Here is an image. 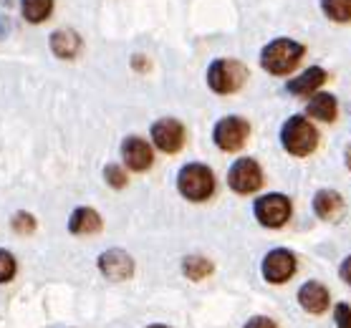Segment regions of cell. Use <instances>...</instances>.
<instances>
[{
	"label": "cell",
	"mask_w": 351,
	"mask_h": 328,
	"mask_svg": "<svg viewBox=\"0 0 351 328\" xmlns=\"http://www.w3.org/2000/svg\"><path fill=\"white\" fill-rule=\"evenodd\" d=\"M16 270H18L16 257L10 255L8 250H0V283H8V280H13Z\"/></svg>",
	"instance_id": "44dd1931"
},
{
	"label": "cell",
	"mask_w": 351,
	"mask_h": 328,
	"mask_svg": "<svg viewBox=\"0 0 351 328\" xmlns=\"http://www.w3.org/2000/svg\"><path fill=\"white\" fill-rule=\"evenodd\" d=\"M321 10L334 23H351V0H321Z\"/></svg>",
	"instance_id": "d6986e66"
},
{
	"label": "cell",
	"mask_w": 351,
	"mask_h": 328,
	"mask_svg": "<svg viewBox=\"0 0 351 328\" xmlns=\"http://www.w3.org/2000/svg\"><path fill=\"white\" fill-rule=\"evenodd\" d=\"M51 51L58 58H73L81 51V38L79 33L71 28H61V31L51 33Z\"/></svg>",
	"instance_id": "2e32d148"
},
{
	"label": "cell",
	"mask_w": 351,
	"mask_h": 328,
	"mask_svg": "<svg viewBox=\"0 0 351 328\" xmlns=\"http://www.w3.org/2000/svg\"><path fill=\"white\" fill-rule=\"evenodd\" d=\"M152 142L157 149L175 154L184 142V129L177 119H160L152 124Z\"/></svg>",
	"instance_id": "9c48e42d"
},
{
	"label": "cell",
	"mask_w": 351,
	"mask_h": 328,
	"mask_svg": "<svg viewBox=\"0 0 351 328\" xmlns=\"http://www.w3.org/2000/svg\"><path fill=\"white\" fill-rule=\"evenodd\" d=\"M245 328H278V326H276L268 316H253V318L245 323Z\"/></svg>",
	"instance_id": "d4e9b609"
},
{
	"label": "cell",
	"mask_w": 351,
	"mask_h": 328,
	"mask_svg": "<svg viewBox=\"0 0 351 328\" xmlns=\"http://www.w3.org/2000/svg\"><path fill=\"white\" fill-rule=\"evenodd\" d=\"M5 28H8V18H0V38L5 36Z\"/></svg>",
	"instance_id": "83f0119b"
},
{
	"label": "cell",
	"mask_w": 351,
	"mask_h": 328,
	"mask_svg": "<svg viewBox=\"0 0 351 328\" xmlns=\"http://www.w3.org/2000/svg\"><path fill=\"white\" fill-rule=\"evenodd\" d=\"M21 8L28 23H43L53 10V0H21Z\"/></svg>",
	"instance_id": "ac0fdd59"
},
{
	"label": "cell",
	"mask_w": 351,
	"mask_h": 328,
	"mask_svg": "<svg viewBox=\"0 0 351 328\" xmlns=\"http://www.w3.org/2000/svg\"><path fill=\"white\" fill-rule=\"evenodd\" d=\"M295 268H298V263H295L293 253L286 248H276L263 257L261 273H263V278L268 280V283L280 286V283H288V280L293 278Z\"/></svg>",
	"instance_id": "52a82bcc"
},
{
	"label": "cell",
	"mask_w": 351,
	"mask_h": 328,
	"mask_svg": "<svg viewBox=\"0 0 351 328\" xmlns=\"http://www.w3.org/2000/svg\"><path fill=\"white\" fill-rule=\"evenodd\" d=\"M306 114L316 121H324V124H331L339 114V104H336V97L328 94V91H316L311 99H308V106H306Z\"/></svg>",
	"instance_id": "9a60e30c"
},
{
	"label": "cell",
	"mask_w": 351,
	"mask_h": 328,
	"mask_svg": "<svg viewBox=\"0 0 351 328\" xmlns=\"http://www.w3.org/2000/svg\"><path fill=\"white\" fill-rule=\"evenodd\" d=\"M298 305L311 316H319L328 308V290L319 280H308L298 288Z\"/></svg>",
	"instance_id": "4fadbf2b"
},
{
	"label": "cell",
	"mask_w": 351,
	"mask_h": 328,
	"mask_svg": "<svg viewBox=\"0 0 351 328\" xmlns=\"http://www.w3.org/2000/svg\"><path fill=\"white\" fill-rule=\"evenodd\" d=\"M324 84H326V71L321 66H308L304 73L288 81V91L293 97H313L316 91H321Z\"/></svg>",
	"instance_id": "5bb4252c"
},
{
	"label": "cell",
	"mask_w": 351,
	"mask_h": 328,
	"mask_svg": "<svg viewBox=\"0 0 351 328\" xmlns=\"http://www.w3.org/2000/svg\"><path fill=\"white\" fill-rule=\"evenodd\" d=\"M247 79V68L232 58H217L208 68V86L215 94H235Z\"/></svg>",
	"instance_id": "277c9868"
},
{
	"label": "cell",
	"mask_w": 351,
	"mask_h": 328,
	"mask_svg": "<svg viewBox=\"0 0 351 328\" xmlns=\"http://www.w3.org/2000/svg\"><path fill=\"white\" fill-rule=\"evenodd\" d=\"M343 197L336 190H319L313 194V212L324 223H339L343 217Z\"/></svg>",
	"instance_id": "7c38bea8"
},
{
	"label": "cell",
	"mask_w": 351,
	"mask_h": 328,
	"mask_svg": "<svg viewBox=\"0 0 351 328\" xmlns=\"http://www.w3.org/2000/svg\"><path fill=\"white\" fill-rule=\"evenodd\" d=\"M280 144L291 157H308L319 147V131L306 116L295 114L288 116L280 127Z\"/></svg>",
	"instance_id": "6da1fadb"
},
{
	"label": "cell",
	"mask_w": 351,
	"mask_h": 328,
	"mask_svg": "<svg viewBox=\"0 0 351 328\" xmlns=\"http://www.w3.org/2000/svg\"><path fill=\"white\" fill-rule=\"evenodd\" d=\"M339 278H341L343 283H346V286L351 288V255L343 257V263L339 265Z\"/></svg>",
	"instance_id": "484cf974"
},
{
	"label": "cell",
	"mask_w": 351,
	"mask_h": 328,
	"mask_svg": "<svg viewBox=\"0 0 351 328\" xmlns=\"http://www.w3.org/2000/svg\"><path fill=\"white\" fill-rule=\"evenodd\" d=\"M306 49L293 38H276L271 40L263 51H261V66L273 76H283V73L293 71L301 64Z\"/></svg>",
	"instance_id": "7a4b0ae2"
},
{
	"label": "cell",
	"mask_w": 351,
	"mask_h": 328,
	"mask_svg": "<svg viewBox=\"0 0 351 328\" xmlns=\"http://www.w3.org/2000/svg\"><path fill=\"white\" fill-rule=\"evenodd\" d=\"M104 179L109 187H114V190H121V187L127 184V175H124V169H121L119 164H106Z\"/></svg>",
	"instance_id": "7402d4cb"
},
{
	"label": "cell",
	"mask_w": 351,
	"mask_h": 328,
	"mask_svg": "<svg viewBox=\"0 0 351 328\" xmlns=\"http://www.w3.org/2000/svg\"><path fill=\"white\" fill-rule=\"evenodd\" d=\"M99 270L104 273L109 280H127L134 273V260L129 257L127 250L112 248L99 255Z\"/></svg>",
	"instance_id": "30bf717a"
},
{
	"label": "cell",
	"mask_w": 351,
	"mask_h": 328,
	"mask_svg": "<svg viewBox=\"0 0 351 328\" xmlns=\"http://www.w3.org/2000/svg\"><path fill=\"white\" fill-rule=\"evenodd\" d=\"M121 160H124V164H127L129 169L144 172V169L152 167L154 152L142 136H127V139L121 142Z\"/></svg>",
	"instance_id": "8fae6325"
},
{
	"label": "cell",
	"mask_w": 351,
	"mask_h": 328,
	"mask_svg": "<svg viewBox=\"0 0 351 328\" xmlns=\"http://www.w3.org/2000/svg\"><path fill=\"white\" fill-rule=\"evenodd\" d=\"M182 273L187 275V278L199 280V278H205V275H210V273H213V263H210V260H205V257H197V255L184 257Z\"/></svg>",
	"instance_id": "ffe728a7"
},
{
	"label": "cell",
	"mask_w": 351,
	"mask_h": 328,
	"mask_svg": "<svg viewBox=\"0 0 351 328\" xmlns=\"http://www.w3.org/2000/svg\"><path fill=\"white\" fill-rule=\"evenodd\" d=\"M177 190L190 202H205L215 192V175L208 164L190 162L177 172Z\"/></svg>",
	"instance_id": "3957f363"
},
{
	"label": "cell",
	"mask_w": 351,
	"mask_h": 328,
	"mask_svg": "<svg viewBox=\"0 0 351 328\" xmlns=\"http://www.w3.org/2000/svg\"><path fill=\"white\" fill-rule=\"evenodd\" d=\"M10 225H13L16 232H33L36 230V217L28 215V212H16L13 220H10Z\"/></svg>",
	"instance_id": "603a6c76"
},
{
	"label": "cell",
	"mask_w": 351,
	"mask_h": 328,
	"mask_svg": "<svg viewBox=\"0 0 351 328\" xmlns=\"http://www.w3.org/2000/svg\"><path fill=\"white\" fill-rule=\"evenodd\" d=\"M247 131H250V127H247L245 119H240V116H225L213 129V142L220 149H225V152H235V149H240V147L245 144Z\"/></svg>",
	"instance_id": "ba28073f"
},
{
	"label": "cell",
	"mask_w": 351,
	"mask_h": 328,
	"mask_svg": "<svg viewBox=\"0 0 351 328\" xmlns=\"http://www.w3.org/2000/svg\"><path fill=\"white\" fill-rule=\"evenodd\" d=\"M69 230L73 235H91V232L101 230V217L91 207H76L69 217Z\"/></svg>",
	"instance_id": "e0dca14e"
},
{
	"label": "cell",
	"mask_w": 351,
	"mask_h": 328,
	"mask_svg": "<svg viewBox=\"0 0 351 328\" xmlns=\"http://www.w3.org/2000/svg\"><path fill=\"white\" fill-rule=\"evenodd\" d=\"M147 328H169V326H162V323H152V326H147Z\"/></svg>",
	"instance_id": "f1b7e54d"
},
{
	"label": "cell",
	"mask_w": 351,
	"mask_h": 328,
	"mask_svg": "<svg viewBox=\"0 0 351 328\" xmlns=\"http://www.w3.org/2000/svg\"><path fill=\"white\" fill-rule=\"evenodd\" d=\"M228 187L238 194H250L263 187V169L253 157H243V160L232 162L230 172H228Z\"/></svg>",
	"instance_id": "8992f818"
},
{
	"label": "cell",
	"mask_w": 351,
	"mask_h": 328,
	"mask_svg": "<svg viewBox=\"0 0 351 328\" xmlns=\"http://www.w3.org/2000/svg\"><path fill=\"white\" fill-rule=\"evenodd\" d=\"M334 320L336 328H351V305L349 303H339L334 308Z\"/></svg>",
	"instance_id": "cb8c5ba5"
},
{
	"label": "cell",
	"mask_w": 351,
	"mask_h": 328,
	"mask_svg": "<svg viewBox=\"0 0 351 328\" xmlns=\"http://www.w3.org/2000/svg\"><path fill=\"white\" fill-rule=\"evenodd\" d=\"M291 212H293L291 200L280 192L263 194V197H258L256 205H253V215H256V220L263 225V227H271V230L283 227V225L291 220Z\"/></svg>",
	"instance_id": "5b68a950"
},
{
	"label": "cell",
	"mask_w": 351,
	"mask_h": 328,
	"mask_svg": "<svg viewBox=\"0 0 351 328\" xmlns=\"http://www.w3.org/2000/svg\"><path fill=\"white\" fill-rule=\"evenodd\" d=\"M343 162H346V167L351 169V144L346 147V149H343Z\"/></svg>",
	"instance_id": "4316f807"
}]
</instances>
